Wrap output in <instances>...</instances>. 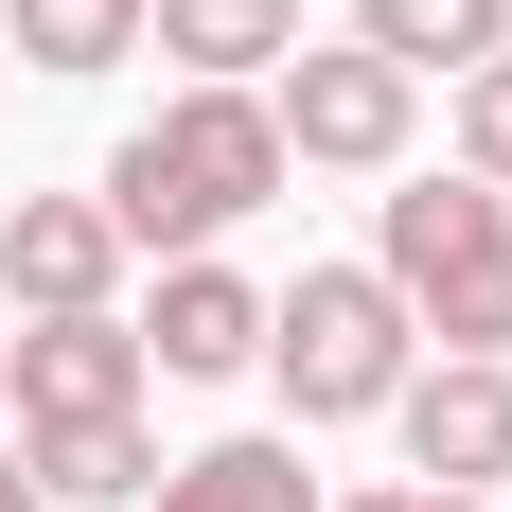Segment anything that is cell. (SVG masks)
I'll list each match as a JSON object with an SVG mask.
<instances>
[{
	"mask_svg": "<svg viewBox=\"0 0 512 512\" xmlns=\"http://www.w3.org/2000/svg\"><path fill=\"white\" fill-rule=\"evenodd\" d=\"M283 195V124H265V89H177L159 124H124L89 177V212L124 230V265H195L212 230H248V212Z\"/></svg>",
	"mask_w": 512,
	"mask_h": 512,
	"instance_id": "1",
	"label": "cell"
},
{
	"mask_svg": "<svg viewBox=\"0 0 512 512\" xmlns=\"http://www.w3.org/2000/svg\"><path fill=\"white\" fill-rule=\"evenodd\" d=\"M371 283L407 301V336L512 371V195H495V177H407L389 230H371Z\"/></svg>",
	"mask_w": 512,
	"mask_h": 512,
	"instance_id": "2",
	"label": "cell"
},
{
	"mask_svg": "<svg viewBox=\"0 0 512 512\" xmlns=\"http://www.w3.org/2000/svg\"><path fill=\"white\" fill-rule=\"evenodd\" d=\"M265 371H283L301 424H389V389L424 371V336H407V301H389L371 265H301V283L265 301Z\"/></svg>",
	"mask_w": 512,
	"mask_h": 512,
	"instance_id": "3",
	"label": "cell"
},
{
	"mask_svg": "<svg viewBox=\"0 0 512 512\" xmlns=\"http://www.w3.org/2000/svg\"><path fill=\"white\" fill-rule=\"evenodd\" d=\"M265 124H283V177H389L407 124H424V89L389 53H354V36H301L265 71Z\"/></svg>",
	"mask_w": 512,
	"mask_h": 512,
	"instance_id": "4",
	"label": "cell"
},
{
	"mask_svg": "<svg viewBox=\"0 0 512 512\" xmlns=\"http://www.w3.org/2000/svg\"><path fill=\"white\" fill-rule=\"evenodd\" d=\"M389 424H407V495H495L512 477V371L495 354H424L389 389Z\"/></svg>",
	"mask_w": 512,
	"mask_h": 512,
	"instance_id": "5",
	"label": "cell"
},
{
	"mask_svg": "<svg viewBox=\"0 0 512 512\" xmlns=\"http://www.w3.org/2000/svg\"><path fill=\"white\" fill-rule=\"evenodd\" d=\"M0 389H18V442H36V424H106V407H142V336H124V301H89V318H18Z\"/></svg>",
	"mask_w": 512,
	"mask_h": 512,
	"instance_id": "6",
	"label": "cell"
},
{
	"mask_svg": "<svg viewBox=\"0 0 512 512\" xmlns=\"http://www.w3.org/2000/svg\"><path fill=\"white\" fill-rule=\"evenodd\" d=\"M124 336H142V371H177V389H230V371H265V283L248 265H159V301L124 318Z\"/></svg>",
	"mask_w": 512,
	"mask_h": 512,
	"instance_id": "7",
	"label": "cell"
},
{
	"mask_svg": "<svg viewBox=\"0 0 512 512\" xmlns=\"http://www.w3.org/2000/svg\"><path fill=\"white\" fill-rule=\"evenodd\" d=\"M0 301H18V318L124 301V230H106L89 195H18V212H0Z\"/></svg>",
	"mask_w": 512,
	"mask_h": 512,
	"instance_id": "8",
	"label": "cell"
},
{
	"mask_svg": "<svg viewBox=\"0 0 512 512\" xmlns=\"http://www.w3.org/2000/svg\"><path fill=\"white\" fill-rule=\"evenodd\" d=\"M142 36L195 71V89H265L301 53V0H142Z\"/></svg>",
	"mask_w": 512,
	"mask_h": 512,
	"instance_id": "9",
	"label": "cell"
},
{
	"mask_svg": "<svg viewBox=\"0 0 512 512\" xmlns=\"http://www.w3.org/2000/svg\"><path fill=\"white\" fill-rule=\"evenodd\" d=\"M142 512H318V477H301V442H283V424H248V442L159 460V495H142Z\"/></svg>",
	"mask_w": 512,
	"mask_h": 512,
	"instance_id": "10",
	"label": "cell"
},
{
	"mask_svg": "<svg viewBox=\"0 0 512 512\" xmlns=\"http://www.w3.org/2000/svg\"><path fill=\"white\" fill-rule=\"evenodd\" d=\"M354 53H389V71H442V89H460L477 53H512V0H354Z\"/></svg>",
	"mask_w": 512,
	"mask_h": 512,
	"instance_id": "11",
	"label": "cell"
},
{
	"mask_svg": "<svg viewBox=\"0 0 512 512\" xmlns=\"http://www.w3.org/2000/svg\"><path fill=\"white\" fill-rule=\"evenodd\" d=\"M18 477H36V495H71V512H124V495H159V442H142V407L36 424V442H18Z\"/></svg>",
	"mask_w": 512,
	"mask_h": 512,
	"instance_id": "12",
	"label": "cell"
},
{
	"mask_svg": "<svg viewBox=\"0 0 512 512\" xmlns=\"http://www.w3.org/2000/svg\"><path fill=\"white\" fill-rule=\"evenodd\" d=\"M0 18H18V53H36L53 89H89V71L142 53V0H0Z\"/></svg>",
	"mask_w": 512,
	"mask_h": 512,
	"instance_id": "13",
	"label": "cell"
},
{
	"mask_svg": "<svg viewBox=\"0 0 512 512\" xmlns=\"http://www.w3.org/2000/svg\"><path fill=\"white\" fill-rule=\"evenodd\" d=\"M460 177H495V195H512V53H477V71H460Z\"/></svg>",
	"mask_w": 512,
	"mask_h": 512,
	"instance_id": "14",
	"label": "cell"
},
{
	"mask_svg": "<svg viewBox=\"0 0 512 512\" xmlns=\"http://www.w3.org/2000/svg\"><path fill=\"white\" fill-rule=\"evenodd\" d=\"M0 512H53V495H36V477H18V442H0Z\"/></svg>",
	"mask_w": 512,
	"mask_h": 512,
	"instance_id": "15",
	"label": "cell"
},
{
	"mask_svg": "<svg viewBox=\"0 0 512 512\" xmlns=\"http://www.w3.org/2000/svg\"><path fill=\"white\" fill-rule=\"evenodd\" d=\"M318 512H424V495H318Z\"/></svg>",
	"mask_w": 512,
	"mask_h": 512,
	"instance_id": "16",
	"label": "cell"
},
{
	"mask_svg": "<svg viewBox=\"0 0 512 512\" xmlns=\"http://www.w3.org/2000/svg\"><path fill=\"white\" fill-rule=\"evenodd\" d=\"M424 512H495V495H424Z\"/></svg>",
	"mask_w": 512,
	"mask_h": 512,
	"instance_id": "17",
	"label": "cell"
}]
</instances>
